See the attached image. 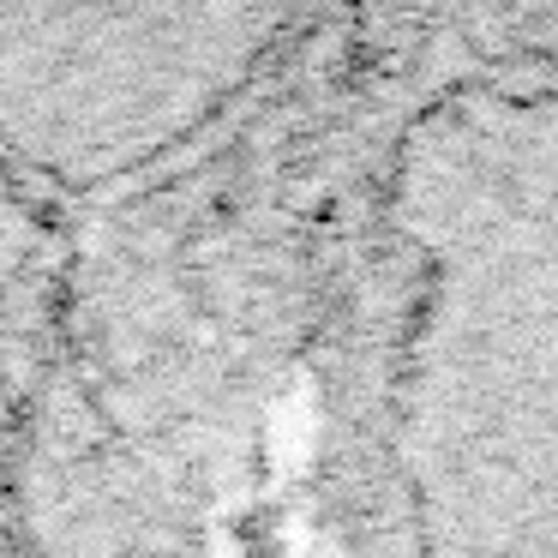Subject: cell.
<instances>
[{"label": "cell", "instance_id": "cell-1", "mask_svg": "<svg viewBox=\"0 0 558 558\" xmlns=\"http://www.w3.org/2000/svg\"><path fill=\"white\" fill-rule=\"evenodd\" d=\"M282 558H558V0H366L282 330Z\"/></svg>", "mask_w": 558, "mask_h": 558}, {"label": "cell", "instance_id": "cell-2", "mask_svg": "<svg viewBox=\"0 0 558 558\" xmlns=\"http://www.w3.org/2000/svg\"><path fill=\"white\" fill-rule=\"evenodd\" d=\"M366 0H0V174L61 229L325 61Z\"/></svg>", "mask_w": 558, "mask_h": 558}, {"label": "cell", "instance_id": "cell-3", "mask_svg": "<svg viewBox=\"0 0 558 558\" xmlns=\"http://www.w3.org/2000/svg\"><path fill=\"white\" fill-rule=\"evenodd\" d=\"M54 270H61V229L0 174V486H7L19 421H25L31 385H37Z\"/></svg>", "mask_w": 558, "mask_h": 558}]
</instances>
